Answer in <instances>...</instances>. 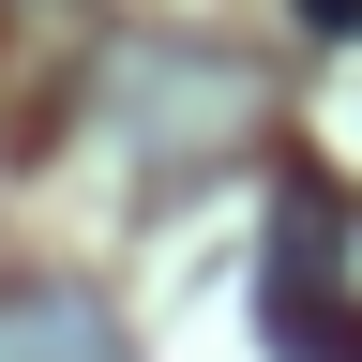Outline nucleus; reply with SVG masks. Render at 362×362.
<instances>
[{
	"label": "nucleus",
	"instance_id": "obj_1",
	"mask_svg": "<svg viewBox=\"0 0 362 362\" xmlns=\"http://www.w3.org/2000/svg\"><path fill=\"white\" fill-rule=\"evenodd\" d=\"M257 332H272V362H362V302L332 287V211L317 197H287V226L257 257Z\"/></svg>",
	"mask_w": 362,
	"mask_h": 362
},
{
	"label": "nucleus",
	"instance_id": "obj_2",
	"mask_svg": "<svg viewBox=\"0 0 362 362\" xmlns=\"http://www.w3.org/2000/svg\"><path fill=\"white\" fill-rule=\"evenodd\" d=\"M302 16H317V30H362V0H302Z\"/></svg>",
	"mask_w": 362,
	"mask_h": 362
}]
</instances>
